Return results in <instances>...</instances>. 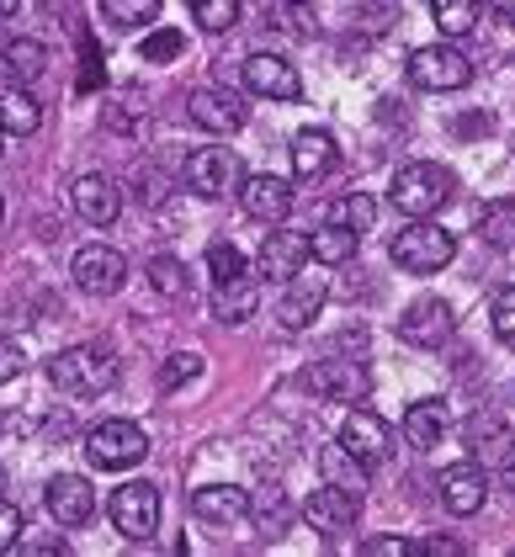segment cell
Returning <instances> with one entry per match:
<instances>
[{"instance_id": "cell-1", "label": "cell", "mask_w": 515, "mask_h": 557, "mask_svg": "<svg viewBox=\"0 0 515 557\" xmlns=\"http://www.w3.org/2000/svg\"><path fill=\"white\" fill-rule=\"evenodd\" d=\"M118 377H123V367L107 345H70L48 361V383L64 398H101L107 387H118Z\"/></svg>"}, {"instance_id": "cell-2", "label": "cell", "mask_w": 515, "mask_h": 557, "mask_svg": "<svg viewBox=\"0 0 515 557\" xmlns=\"http://www.w3.org/2000/svg\"><path fill=\"white\" fill-rule=\"evenodd\" d=\"M452 171L446 165H430V160H415V165H404V171L393 175V186H388V202L398 208V213L409 218H436L446 202H452Z\"/></svg>"}, {"instance_id": "cell-3", "label": "cell", "mask_w": 515, "mask_h": 557, "mask_svg": "<svg viewBox=\"0 0 515 557\" xmlns=\"http://www.w3.org/2000/svg\"><path fill=\"white\" fill-rule=\"evenodd\" d=\"M393 265L398 271H415V276H430V271H441V265H452L457 256V239L441 228V223H430V218H415L409 228H398L393 234Z\"/></svg>"}, {"instance_id": "cell-4", "label": "cell", "mask_w": 515, "mask_h": 557, "mask_svg": "<svg viewBox=\"0 0 515 557\" xmlns=\"http://www.w3.org/2000/svg\"><path fill=\"white\" fill-rule=\"evenodd\" d=\"M86 457H90V468H101V472H128L149 457V435L133 425V420H101L86 435Z\"/></svg>"}, {"instance_id": "cell-5", "label": "cell", "mask_w": 515, "mask_h": 557, "mask_svg": "<svg viewBox=\"0 0 515 557\" xmlns=\"http://www.w3.org/2000/svg\"><path fill=\"white\" fill-rule=\"evenodd\" d=\"M112 525H118L128 542H149V536L160 531V488L144 483V478L123 483V488L112 494Z\"/></svg>"}, {"instance_id": "cell-6", "label": "cell", "mask_w": 515, "mask_h": 557, "mask_svg": "<svg viewBox=\"0 0 515 557\" xmlns=\"http://www.w3.org/2000/svg\"><path fill=\"white\" fill-rule=\"evenodd\" d=\"M70 276H75V287L86 298H112L128 282V260L118 256L112 245H86V250H75V260H70Z\"/></svg>"}, {"instance_id": "cell-7", "label": "cell", "mask_w": 515, "mask_h": 557, "mask_svg": "<svg viewBox=\"0 0 515 557\" xmlns=\"http://www.w3.org/2000/svg\"><path fill=\"white\" fill-rule=\"evenodd\" d=\"M409 81L420 90H463L473 81V64H468V53H457L452 44L415 48L409 53Z\"/></svg>"}, {"instance_id": "cell-8", "label": "cell", "mask_w": 515, "mask_h": 557, "mask_svg": "<svg viewBox=\"0 0 515 557\" xmlns=\"http://www.w3.org/2000/svg\"><path fill=\"white\" fill-rule=\"evenodd\" d=\"M240 181H245V171H240L234 149H192V154H186V186H192L197 197H208V202L229 197Z\"/></svg>"}, {"instance_id": "cell-9", "label": "cell", "mask_w": 515, "mask_h": 557, "mask_svg": "<svg viewBox=\"0 0 515 557\" xmlns=\"http://www.w3.org/2000/svg\"><path fill=\"white\" fill-rule=\"evenodd\" d=\"M186 112H192L197 128L213 133V138H229V133H240L245 123H250L245 101H240L234 90H223V86H197L192 90V101H186Z\"/></svg>"}, {"instance_id": "cell-10", "label": "cell", "mask_w": 515, "mask_h": 557, "mask_svg": "<svg viewBox=\"0 0 515 557\" xmlns=\"http://www.w3.org/2000/svg\"><path fill=\"white\" fill-rule=\"evenodd\" d=\"M303 525L308 531H319V536H341V531H351L356 525V515H361V499L356 494H345V488H335V483H324V488H314L308 499L298 505Z\"/></svg>"}, {"instance_id": "cell-11", "label": "cell", "mask_w": 515, "mask_h": 557, "mask_svg": "<svg viewBox=\"0 0 515 557\" xmlns=\"http://www.w3.org/2000/svg\"><path fill=\"white\" fill-rule=\"evenodd\" d=\"M452 330H457L452 302H441V298H415L409 308H404V319H398V341L420 345V350L446 345V341H452Z\"/></svg>"}, {"instance_id": "cell-12", "label": "cell", "mask_w": 515, "mask_h": 557, "mask_svg": "<svg viewBox=\"0 0 515 557\" xmlns=\"http://www.w3.org/2000/svg\"><path fill=\"white\" fill-rule=\"evenodd\" d=\"M341 446L361 462V468L372 472V468H383L388 462L393 435H388V425L372 414V409H351V414H345V425H341Z\"/></svg>"}, {"instance_id": "cell-13", "label": "cell", "mask_w": 515, "mask_h": 557, "mask_svg": "<svg viewBox=\"0 0 515 557\" xmlns=\"http://www.w3.org/2000/svg\"><path fill=\"white\" fill-rule=\"evenodd\" d=\"M303 387L319 393V398L361 404V398L372 393V377H367V367H356V361H314V367L303 372Z\"/></svg>"}, {"instance_id": "cell-14", "label": "cell", "mask_w": 515, "mask_h": 557, "mask_svg": "<svg viewBox=\"0 0 515 557\" xmlns=\"http://www.w3.org/2000/svg\"><path fill=\"white\" fill-rule=\"evenodd\" d=\"M240 208L260 223H282L293 213V181L287 175H245L240 181Z\"/></svg>"}, {"instance_id": "cell-15", "label": "cell", "mask_w": 515, "mask_h": 557, "mask_svg": "<svg viewBox=\"0 0 515 557\" xmlns=\"http://www.w3.org/2000/svg\"><path fill=\"white\" fill-rule=\"evenodd\" d=\"M192 515L213 531H229V525H245L250 520V494L234 488V483H208L192 494Z\"/></svg>"}, {"instance_id": "cell-16", "label": "cell", "mask_w": 515, "mask_h": 557, "mask_svg": "<svg viewBox=\"0 0 515 557\" xmlns=\"http://www.w3.org/2000/svg\"><path fill=\"white\" fill-rule=\"evenodd\" d=\"M245 86L256 90V96H271V101H298L303 96L298 70L282 53H250L245 59Z\"/></svg>"}, {"instance_id": "cell-17", "label": "cell", "mask_w": 515, "mask_h": 557, "mask_svg": "<svg viewBox=\"0 0 515 557\" xmlns=\"http://www.w3.org/2000/svg\"><path fill=\"white\" fill-rule=\"evenodd\" d=\"M70 202H75V213L86 218L90 228H107V223H118V213H123V191H118L112 175H81L70 186Z\"/></svg>"}, {"instance_id": "cell-18", "label": "cell", "mask_w": 515, "mask_h": 557, "mask_svg": "<svg viewBox=\"0 0 515 557\" xmlns=\"http://www.w3.org/2000/svg\"><path fill=\"white\" fill-rule=\"evenodd\" d=\"M483 499H489V478H483L478 462H452L441 472V505H446V515L483 510Z\"/></svg>"}, {"instance_id": "cell-19", "label": "cell", "mask_w": 515, "mask_h": 557, "mask_svg": "<svg viewBox=\"0 0 515 557\" xmlns=\"http://www.w3.org/2000/svg\"><path fill=\"white\" fill-rule=\"evenodd\" d=\"M303 265H308V239L303 234H266V245L256 250V271L271 276V282H293Z\"/></svg>"}, {"instance_id": "cell-20", "label": "cell", "mask_w": 515, "mask_h": 557, "mask_svg": "<svg viewBox=\"0 0 515 557\" xmlns=\"http://www.w3.org/2000/svg\"><path fill=\"white\" fill-rule=\"evenodd\" d=\"M48 515L59 520V525H86L90 515H96V494H90L86 478H75V472H59L53 483H48Z\"/></svg>"}, {"instance_id": "cell-21", "label": "cell", "mask_w": 515, "mask_h": 557, "mask_svg": "<svg viewBox=\"0 0 515 557\" xmlns=\"http://www.w3.org/2000/svg\"><path fill=\"white\" fill-rule=\"evenodd\" d=\"M256 302H260V287H256L250 271L234 276V282H213V313L223 319V324H245V319H256Z\"/></svg>"}, {"instance_id": "cell-22", "label": "cell", "mask_w": 515, "mask_h": 557, "mask_svg": "<svg viewBox=\"0 0 515 557\" xmlns=\"http://www.w3.org/2000/svg\"><path fill=\"white\" fill-rule=\"evenodd\" d=\"M404 441H409L415 451H436V446L446 441V404H441V398L409 404V414H404Z\"/></svg>"}, {"instance_id": "cell-23", "label": "cell", "mask_w": 515, "mask_h": 557, "mask_svg": "<svg viewBox=\"0 0 515 557\" xmlns=\"http://www.w3.org/2000/svg\"><path fill=\"white\" fill-rule=\"evenodd\" d=\"M287 154H293V175H298V181H314V175H324L335 165V138L324 128H303Z\"/></svg>"}, {"instance_id": "cell-24", "label": "cell", "mask_w": 515, "mask_h": 557, "mask_svg": "<svg viewBox=\"0 0 515 557\" xmlns=\"http://www.w3.org/2000/svg\"><path fill=\"white\" fill-rule=\"evenodd\" d=\"M319 308H324V282L298 271V276L287 282V298H282V324H287V330H303V324H314Z\"/></svg>"}, {"instance_id": "cell-25", "label": "cell", "mask_w": 515, "mask_h": 557, "mask_svg": "<svg viewBox=\"0 0 515 557\" xmlns=\"http://www.w3.org/2000/svg\"><path fill=\"white\" fill-rule=\"evenodd\" d=\"M38 128H44V107L22 86H0V133L27 138V133H38Z\"/></svg>"}, {"instance_id": "cell-26", "label": "cell", "mask_w": 515, "mask_h": 557, "mask_svg": "<svg viewBox=\"0 0 515 557\" xmlns=\"http://www.w3.org/2000/svg\"><path fill=\"white\" fill-rule=\"evenodd\" d=\"M356 245H361V234H356V228H345V223H324V228H314V234H308V260H319V265H345V260H356Z\"/></svg>"}, {"instance_id": "cell-27", "label": "cell", "mask_w": 515, "mask_h": 557, "mask_svg": "<svg viewBox=\"0 0 515 557\" xmlns=\"http://www.w3.org/2000/svg\"><path fill=\"white\" fill-rule=\"evenodd\" d=\"M473 446H478V468H511L515 462V430L500 420H478L473 425Z\"/></svg>"}, {"instance_id": "cell-28", "label": "cell", "mask_w": 515, "mask_h": 557, "mask_svg": "<svg viewBox=\"0 0 515 557\" xmlns=\"http://www.w3.org/2000/svg\"><path fill=\"white\" fill-rule=\"evenodd\" d=\"M48 64V53L33 38H11V44L0 48V75L11 81V86H27V81H38Z\"/></svg>"}, {"instance_id": "cell-29", "label": "cell", "mask_w": 515, "mask_h": 557, "mask_svg": "<svg viewBox=\"0 0 515 557\" xmlns=\"http://www.w3.org/2000/svg\"><path fill=\"white\" fill-rule=\"evenodd\" d=\"M319 472H324V483H335V488H345V494H356V499L367 494V468H361V462H356V457L345 451L341 441L319 451Z\"/></svg>"}, {"instance_id": "cell-30", "label": "cell", "mask_w": 515, "mask_h": 557, "mask_svg": "<svg viewBox=\"0 0 515 557\" xmlns=\"http://www.w3.org/2000/svg\"><path fill=\"white\" fill-rule=\"evenodd\" d=\"M101 16L112 27H123V33H144V27H155L160 0H101Z\"/></svg>"}, {"instance_id": "cell-31", "label": "cell", "mask_w": 515, "mask_h": 557, "mask_svg": "<svg viewBox=\"0 0 515 557\" xmlns=\"http://www.w3.org/2000/svg\"><path fill=\"white\" fill-rule=\"evenodd\" d=\"M430 16L446 38H463L478 27V0H430Z\"/></svg>"}, {"instance_id": "cell-32", "label": "cell", "mask_w": 515, "mask_h": 557, "mask_svg": "<svg viewBox=\"0 0 515 557\" xmlns=\"http://www.w3.org/2000/svg\"><path fill=\"white\" fill-rule=\"evenodd\" d=\"M330 223H345V228L367 234V228L378 223V197H367V191H351V197H341V202L330 208Z\"/></svg>"}, {"instance_id": "cell-33", "label": "cell", "mask_w": 515, "mask_h": 557, "mask_svg": "<svg viewBox=\"0 0 515 557\" xmlns=\"http://www.w3.org/2000/svg\"><path fill=\"white\" fill-rule=\"evenodd\" d=\"M192 16L203 33H229L240 22V0H192Z\"/></svg>"}, {"instance_id": "cell-34", "label": "cell", "mask_w": 515, "mask_h": 557, "mask_svg": "<svg viewBox=\"0 0 515 557\" xmlns=\"http://www.w3.org/2000/svg\"><path fill=\"white\" fill-rule=\"evenodd\" d=\"M208 271H213V282H234V276H245V271H250V260L240 256L234 245H223V239H218V245H208Z\"/></svg>"}, {"instance_id": "cell-35", "label": "cell", "mask_w": 515, "mask_h": 557, "mask_svg": "<svg viewBox=\"0 0 515 557\" xmlns=\"http://www.w3.org/2000/svg\"><path fill=\"white\" fill-rule=\"evenodd\" d=\"M483 239H489V245H511L515 239V202L483 208Z\"/></svg>"}, {"instance_id": "cell-36", "label": "cell", "mask_w": 515, "mask_h": 557, "mask_svg": "<svg viewBox=\"0 0 515 557\" xmlns=\"http://www.w3.org/2000/svg\"><path fill=\"white\" fill-rule=\"evenodd\" d=\"M489 319H494V335L515 350V287H500L494 302H489Z\"/></svg>"}, {"instance_id": "cell-37", "label": "cell", "mask_w": 515, "mask_h": 557, "mask_svg": "<svg viewBox=\"0 0 515 557\" xmlns=\"http://www.w3.org/2000/svg\"><path fill=\"white\" fill-rule=\"evenodd\" d=\"M250 515H266V536H277V531H282V520H287V499H282V488H260L256 499H250Z\"/></svg>"}, {"instance_id": "cell-38", "label": "cell", "mask_w": 515, "mask_h": 557, "mask_svg": "<svg viewBox=\"0 0 515 557\" xmlns=\"http://www.w3.org/2000/svg\"><path fill=\"white\" fill-rule=\"evenodd\" d=\"M426 542H404V536H372L361 542V557H420Z\"/></svg>"}, {"instance_id": "cell-39", "label": "cell", "mask_w": 515, "mask_h": 557, "mask_svg": "<svg viewBox=\"0 0 515 557\" xmlns=\"http://www.w3.org/2000/svg\"><path fill=\"white\" fill-rule=\"evenodd\" d=\"M149 282H155V293H181V287H186V282H181V260L155 256L149 260Z\"/></svg>"}, {"instance_id": "cell-40", "label": "cell", "mask_w": 515, "mask_h": 557, "mask_svg": "<svg viewBox=\"0 0 515 557\" xmlns=\"http://www.w3.org/2000/svg\"><path fill=\"white\" fill-rule=\"evenodd\" d=\"M175 53H181V33H175V27H160V33H149V38H144V59H149V64L175 59Z\"/></svg>"}, {"instance_id": "cell-41", "label": "cell", "mask_w": 515, "mask_h": 557, "mask_svg": "<svg viewBox=\"0 0 515 557\" xmlns=\"http://www.w3.org/2000/svg\"><path fill=\"white\" fill-rule=\"evenodd\" d=\"M203 372V356H192V350H181V356H171V367L160 372V383L165 387H181V383H192Z\"/></svg>"}, {"instance_id": "cell-42", "label": "cell", "mask_w": 515, "mask_h": 557, "mask_svg": "<svg viewBox=\"0 0 515 557\" xmlns=\"http://www.w3.org/2000/svg\"><path fill=\"white\" fill-rule=\"evenodd\" d=\"M22 372H27V356H22V345H16V341H5V335H0V387H5V383H16Z\"/></svg>"}, {"instance_id": "cell-43", "label": "cell", "mask_w": 515, "mask_h": 557, "mask_svg": "<svg viewBox=\"0 0 515 557\" xmlns=\"http://www.w3.org/2000/svg\"><path fill=\"white\" fill-rule=\"evenodd\" d=\"M81 59H86V64H81V90H96L101 86V53H96V38H81Z\"/></svg>"}, {"instance_id": "cell-44", "label": "cell", "mask_w": 515, "mask_h": 557, "mask_svg": "<svg viewBox=\"0 0 515 557\" xmlns=\"http://www.w3.org/2000/svg\"><path fill=\"white\" fill-rule=\"evenodd\" d=\"M16 542H22V515L0 499V553H16Z\"/></svg>"}, {"instance_id": "cell-45", "label": "cell", "mask_w": 515, "mask_h": 557, "mask_svg": "<svg viewBox=\"0 0 515 557\" xmlns=\"http://www.w3.org/2000/svg\"><path fill=\"white\" fill-rule=\"evenodd\" d=\"M16 547H22V542H16ZM22 553H70V547H64V542H59V536H48V542H27V547H22Z\"/></svg>"}, {"instance_id": "cell-46", "label": "cell", "mask_w": 515, "mask_h": 557, "mask_svg": "<svg viewBox=\"0 0 515 557\" xmlns=\"http://www.w3.org/2000/svg\"><path fill=\"white\" fill-rule=\"evenodd\" d=\"M426 553H441V557H457V553H463V542H446V536H430V542H426Z\"/></svg>"}, {"instance_id": "cell-47", "label": "cell", "mask_w": 515, "mask_h": 557, "mask_svg": "<svg viewBox=\"0 0 515 557\" xmlns=\"http://www.w3.org/2000/svg\"><path fill=\"white\" fill-rule=\"evenodd\" d=\"M489 5H494V11L505 16V22H515V0H489Z\"/></svg>"}, {"instance_id": "cell-48", "label": "cell", "mask_w": 515, "mask_h": 557, "mask_svg": "<svg viewBox=\"0 0 515 557\" xmlns=\"http://www.w3.org/2000/svg\"><path fill=\"white\" fill-rule=\"evenodd\" d=\"M16 11V0H0V16H11Z\"/></svg>"}, {"instance_id": "cell-49", "label": "cell", "mask_w": 515, "mask_h": 557, "mask_svg": "<svg viewBox=\"0 0 515 557\" xmlns=\"http://www.w3.org/2000/svg\"><path fill=\"white\" fill-rule=\"evenodd\" d=\"M0 218H5V197H0Z\"/></svg>"}, {"instance_id": "cell-50", "label": "cell", "mask_w": 515, "mask_h": 557, "mask_svg": "<svg viewBox=\"0 0 515 557\" xmlns=\"http://www.w3.org/2000/svg\"><path fill=\"white\" fill-rule=\"evenodd\" d=\"M0 488H5V472H0Z\"/></svg>"}, {"instance_id": "cell-51", "label": "cell", "mask_w": 515, "mask_h": 557, "mask_svg": "<svg viewBox=\"0 0 515 557\" xmlns=\"http://www.w3.org/2000/svg\"><path fill=\"white\" fill-rule=\"evenodd\" d=\"M0 154H5V149H0Z\"/></svg>"}]
</instances>
